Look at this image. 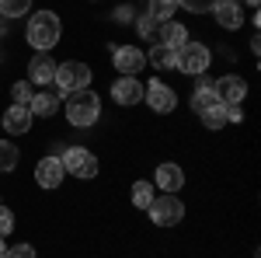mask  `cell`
<instances>
[{
  "mask_svg": "<svg viewBox=\"0 0 261 258\" xmlns=\"http://www.w3.org/2000/svg\"><path fill=\"white\" fill-rule=\"evenodd\" d=\"M63 35V25L56 18V11H39V14H32L28 18V32H24V39L28 45L35 49V53H49Z\"/></svg>",
  "mask_w": 261,
  "mask_h": 258,
  "instance_id": "obj_1",
  "label": "cell"
},
{
  "mask_svg": "<svg viewBox=\"0 0 261 258\" xmlns=\"http://www.w3.org/2000/svg\"><path fill=\"white\" fill-rule=\"evenodd\" d=\"M63 108H66L70 126H77V129H87V126H94V122L101 119V98L91 87L66 95V98H63Z\"/></svg>",
  "mask_w": 261,
  "mask_h": 258,
  "instance_id": "obj_2",
  "label": "cell"
},
{
  "mask_svg": "<svg viewBox=\"0 0 261 258\" xmlns=\"http://www.w3.org/2000/svg\"><path fill=\"white\" fill-rule=\"evenodd\" d=\"M91 66L81 60H66V63H56V87H60L63 95H73V91H84V87H91Z\"/></svg>",
  "mask_w": 261,
  "mask_h": 258,
  "instance_id": "obj_3",
  "label": "cell"
},
{
  "mask_svg": "<svg viewBox=\"0 0 261 258\" xmlns=\"http://www.w3.org/2000/svg\"><path fill=\"white\" fill-rule=\"evenodd\" d=\"M209 63H213L209 45H202V42H185V45H178V70L181 74L202 77V74L209 70Z\"/></svg>",
  "mask_w": 261,
  "mask_h": 258,
  "instance_id": "obj_4",
  "label": "cell"
},
{
  "mask_svg": "<svg viewBox=\"0 0 261 258\" xmlns=\"http://www.w3.org/2000/svg\"><path fill=\"white\" fill-rule=\"evenodd\" d=\"M60 164H63V171L73 175V178H94L98 175V157L87 147H66Z\"/></svg>",
  "mask_w": 261,
  "mask_h": 258,
  "instance_id": "obj_5",
  "label": "cell"
},
{
  "mask_svg": "<svg viewBox=\"0 0 261 258\" xmlns=\"http://www.w3.org/2000/svg\"><path fill=\"white\" fill-rule=\"evenodd\" d=\"M150 220L157 223V227H174L185 220V202H181L174 192H167L164 199H153L150 202Z\"/></svg>",
  "mask_w": 261,
  "mask_h": 258,
  "instance_id": "obj_6",
  "label": "cell"
},
{
  "mask_svg": "<svg viewBox=\"0 0 261 258\" xmlns=\"http://www.w3.org/2000/svg\"><path fill=\"white\" fill-rule=\"evenodd\" d=\"M143 101L153 108V112H161V115H167V112H174V105H178V95L164 84V80H150L146 87H143Z\"/></svg>",
  "mask_w": 261,
  "mask_h": 258,
  "instance_id": "obj_7",
  "label": "cell"
},
{
  "mask_svg": "<svg viewBox=\"0 0 261 258\" xmlns=\"http://www.w3.org/2000/svg\"><path fill=\"white\" fill-rule=\"evenodd\" d=\"M143 66H146V53L140 45H119L115 49V70L122 77H136Z\"/></svg>",
  "mask_w": 261,
  "mask_h": 258,
  "instance_id": "obj_8",
  "label": "cell"
},
{
  "mask_svg": "<svg viewBox=\"0 0 261 258\" xmlns=\"http://www.w3.org/2000/svg\"><path fill=\"white\" fill-rule=\"evenodd\" d=\"M213 91H216L220 105H230V101H244V95H247V80L237 77V74H226V77H220L216 84H213Z\"/></svg>",
  "mask_w": 261,
  "mask_h": 258,
  "instance_id": "obj_9",
  "label": "cell"
},
{
  "mask_svg": "<svg viewBox=\"0 0 261 258\" xmlns=\"http://www.w3.org/2000/svg\"><path fill=\"white\" fill-rule=\"evenodd\" d=\"M56 80V63H53V56L49 53H35L32 56V63H28V84H53Z\"/></svg>",
  "mask_w": 261,
  "mask_h": 258,
  "instance_id": "obj_10",
  "label": "cell"
},
{
  "mask_svg": "<svg viewBox=\"0 0 261 258\" xmlns=\"http://www.w3.org/2000/svg\"><path fill=\"white\" fill-rule=\"evenodd\" d=\"M63 164L60 157H42L39 164H35V181H39L42 189H60L63 185Z\"/></svg>",
  "mask_w": 261,
  "mask_h": 258,
  "instance_id": "obj_11",
  "label": "cell"
},
{
  "mask_svg": "<svg viewBox=\"0 0 261 258\" xmlns=\"http://www.w3.org/2000/svg\"><path fill=\"white\" fill-rule=\"evenodd\" d=\"M213 18L220 21V28H226V32H237L244 25V11L237 0H216V7H213Z\"/></svg>",
  "mask_w": 261,
  "mask_h": 258,
  "instance_id": "obj_12",
  "label": "cell"
},
{
  "mask_svg": "<svg viewBox=\"0 0 261 258\" xmlns=\"http://www.w3.org/2000/svg\"><path fill=\"white\" fill-rule=\"evenodd\" d=\"M112 98L119 105H140L143 101V84L136 77H119L112 84Z\"/></svg>",
  "mask_w": 261,
  "mask_h": 258,
  "instance_id": "obj_13",
  "label": "cell"
},
{
  "mask_svg": "<svg viewBox=\"0 0 261 258\" xmlns=\"http://www.w3.org/2000/svg\"><path fill=\"white\" fill-rule=\"evenodd\" d=\"M4 129L14 133V136L28 133V129H32V112H28V105H11V108L4 112Z\"/></svg>",
  "mask_w": 261,
  "mask_h": 258,
  "instance_id": "obj_14",
  "label": "cell"
},
{
  "mask_svg": "<svg viewBox=\"0 0 261 258\" xmlns=\"http://www.w3.org/2000/svg\"><path fill=\"white\" fill-rule=\"evenodd\" d=\"M157 185H161L164 192H178V189H185V171H181L178 164H157Z\"/></svg>",
  "mask_w": 261,
  "mask_h": 258,
  "instance_id": "obj_15",
  "label": "cell"
},
{
  "mask_svg": "<svg viewBox=\"0 0 261 258\" xmlns=\"http://www.w3.org/2000/svg\"><path fill=\"white\" fill-rule=\"evenodd\" d=\"M56 108H60V98H56L53 91H42V95H32V101H28V112H32V115H42V119L56 115Z\"/></svg>",
  "mask_w": 261,
  "mask_h": 258,
  "instance_id": "obj_16",
  "label": "cell"
},
{
  "mask_svg": "<svg viewBox=\"0 0 261 258\" xmlns=\"http://www.w3.org/2000/svg\"><path fill=\"white\" fill-rule=\"evenodd\" d=\"M146 60L153 63L161 74H167V70H178V49H171V45H153Z\"/></svg>",
  "mask_w": 261,
  "mask_h": 258,
  "instance_id": "obj_17",
  "label": "cell"
},
{
  "mask_svg": "<svg viewBox=\"0 0 261 258\" xmlns=\"http://www.w3.org/2000/svg\"><path fill=\"white\" fill-rule=\"evenodd\" d=\"M188 42V32H185V25L178 21H164L161 25V45H171V49H178Z\"/></svg>",
  "mask_w": 261,
  "mask_h": 258,
  "instance_id": "obj_18",
  "label": "cell"
},
{
  "mask_svg": "<svg viewBox=\"0 0 261 258\" xmlns=\"http://www.w3.org/2000/svg\"><path fill=\"white\" fill-rule=\"evenodd\" d=\"M216 105H220V98H216V91H213V84H202L199 91H195V95H192V108H195V112H209V108H216Z\"/></svg>",
  "mask_w": 261,
  "mask_h": 258,
  "instance_id": "obj_19",
  "label": "cell"
},
{
  "mask_svg": "<svg viewBox=\"0 0 261 258\" xmlns=\"http://www.w3.org/2000/svg\"><path fill=\"white\" fill-rule=\"evenodd\" d=\"M18 160H21L18 147L7 143V139H0V175H11V171L18 168Z\"/></svg>",
  "mask_w": 261,
  "mask_h": 258,
  "instance_id": "obj_20",
  "label": "cell"
},
{
  "mask_svg": "<svg viewBox=\"0 0 261 258\" xmlns=\"http://www.w3.org/2000/svg\"><path fill=\"white\" fill-rule=\"evenodd\" d=\"M32 11V0H0V18H24Z\"/></svg>",
  "mask_w": 261,
  "mask_h": 258,
  "instance_id": "obj_21",
  "label": "cell"
},
{
  "mask_svg": "<svg viewBox=\"0 0 261 258\" xmlns=\"http://www.w3.org/2000/svg\"><path fill=\"white\" fill-rule=\"evenodd\" d=\"M178 11V0H150V14L146 18H153V21H167L171 14Z\"/></svg>",
  "mask_w": 261,
  "mask_h": 258,
  "instance_id": "obj_22",
  "label": "cell"
},
{
  "mask_svg": "<svg viewBox=\"0 0 261 258\" xmlns=\"http://www.w3.org/2000/svg\"><path fill=\"white\" fill-rule=\"evenodd\" d=\"M150 202H153V185H150V181H136V185H133V206L150 209Z\"/></svg>",
  "mask_w": 261,
  "mask_h": 258,
  "instance_id": "obj_23",
  "label": "cell"
},
{
  "mask_svg": "<svg viewBox=\"0 0 261 258\" xmlns=\"http://www.w3.org/2000/svg\"><path fill=\"white\" fill-rule=\"evenodd\" d=\"M202 126H205V129H213V133H216V129H223V126H226V115H223V105H216V108H209V112H202Z\"/></svg>",
  "mask_w": 261,
  "mask_h": 258,
  "instance_id": "obj_24",
  "label": "cell"
},
{
  "mask_svg": "<svg viewBox=\"0 0 261 258\" xmlns=\"http://www.w3.org/2000/svg\"><path fill=\"white\" fill-rule=\"evenodd\" d=\"M11 98H14V105H28V101H32V84H28V80H18V84L11 87Z\"/></svg>",
  "mask_w": 261,
  "mask_h": 258,
  "instance_id": "obj_25",
  "label": "cell"
},
{
  "mask_svg": "<svg viewBox=\"0 0 261 258\" xmlns=\"http://www.w3.org/2000/svg\"><path fill=\"white\" fill-rule=\"evenodd\" d=\"M178 7L192 11V14H205V11H213V7H216V0H178Z\"/></svg>",
  "mask_w": 261,
  "mask_h": 258,
  "instance_id": "obj_26",
  "label": "cell"
},
{
  "mask_svg": "<svg viewBox=\"0 0 261 258\" xmlns=\"http://www.w3.org/2000/svg\"><path fill=\"white\" fill-rule=\"evenodd\" d=\"M11 230H14V213L7 206H0V238H7Z\"/></svg>",
  "mask_w": 261,
  "mask_h": 258,
  "instance_id": "obj_27",
  "label": "cell"
},
{
  "mask_svg": "<svg viewBox=\"0 0 261 258\" xmlns=\"http://www.w3.org/2000/svg\"><path fill=\"white\" fill-rule=\"evenodd\" d=\"M223 115H226V122H241V119H244L241 101H230V105H223Z\"/></svg>",
  "mask_w": 261,
  "mask_h": 258,
  "instance_id": "obj_28",
  "label": "cell"
},
{
  "mask_svg": "<svg viewBox=\"0 0 261 258\" xmlns=\"http://www.w3.org/2000/svg\"><path fill=\"white\" fill-rule=\"evenodd\" d=\"M4 258H35V248L32 244H18V248H7Z\"/></svg>",
  "mask_w": 261,
  "mask_h": 258,
  "instance_id": "obj_29",
  "label": "cell"
},
{
  "mask_svg": "<svg viewBox=\"0 0 261 258\" xmlns=\"http://www.w3.org/2000/svg\"><path fill=\"white\" fill-rule=\"evenodd\" d=\"M136 28H140L143 39H153V32H157V21H153V18H140V21H136Z\"/></svg>",
  "mask_w": 261,
  "mask_h": 258,
  "instance_id": "obj_30",
  "label": "cell"
},
{
  "mask_svg": "<svg viewBox=\"0 0 261 258\" xmlns=\"http://www.w3.org/2000/svg\"><path fill=\"white\" fill-rule=\"evenodd\" d=\"M112 18L119 21V25H129L136 14H133V7H129V4H122V7H115V14H112Z\"/></svg>",
  "mask_w": 261,
  "mask_h": 258,
  "instance_id": "obj_31",
  "label": "cell"
},
{
  "mask_svg": "<svg viewBox=\"0 0 261 258\" xmlns=\"http://www.w3.org/2000/svg\"><path fill=\"white\" fill-rule=\"evenodd\" d=\"M7 255V244H4V238H0V258Z\"/></svg>",
  "mask_w": 261,
  "mask_h": 258,
  "instance_id": "obj_32",
  "label": "cell"
},
{
  "mask_svg": "<svg viewBox=\"0 0 261 258\" xmlns=\"http://www.w3.org/2000/svg\"><path fill=\"white\" fill-rule=\"evenodd\" d=\"M237 4H241V0H237ZM244 4H258V0H244Z\"/></svg>",
  "mask_w": 261,
  "mask_h": 258,
  "instance_id": "obj_33",
  "label": "cell"
},
{
  "mask_svg": "<svg viewBox=\"0 0 261 258\" xmlns=\"http://www.w3.org/2000/svg\"><path fill=\"white\" fill-rule=\"evenodd\" d=\"M0 35H4V21H0Z\"/></svg>",
  "mask_w": 261,
  "mask_h": 258,
  "instance_id": "obj_34",
  "label": "cell"
}]
</instances>
